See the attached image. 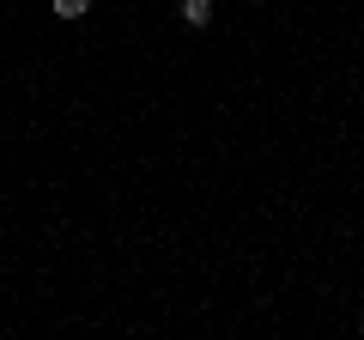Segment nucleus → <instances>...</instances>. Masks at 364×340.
Returning a JSON list of instances; mask_svg holds the SVG:
<instances>
[{"label": "nucleus", "mask_w": 364, "mask_h": 340, "mask_svg": "<svg viewBox=\"0 0 364 340\" xmlns=\"http://www.w3.org/2000/svg\"><path fill=\"white\" fill-rule=\"evenodd\" d=\"M182 18H188L195 31H207L213 25V0H182Z\"/></svg>", "instance_id": "1"}, {"label": "nucleus", "mask_w": 364, "mask_h": 340, "mask_svg": "<svg viewBox=\"0 0 364 340\" xmlns=\"http://www.w3.org/2000/svg\"><path fill=\"white\" fill-rule=\"evenodd\" d=\"M55 6V18H85L91 13V0H49Z\"/></svg>", "instance_id": "2"}]
</instances>
